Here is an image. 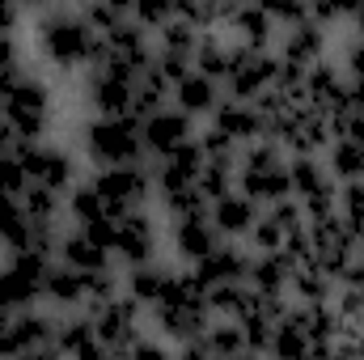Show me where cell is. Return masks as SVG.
Returning <instances> with one entry per match:
<instances>
[{"instance_id": "44", "label": "cell", "mask_w": 364, "mask_h": 360, "mask_svg": "<svg viewBox=\"0 0 364 360\" xmlns=\"http://www.w3.org/2000/svg\"><path fill=\"white\" fill-rule=\"evenodd\" d=\"M170 352V339L166 335H136L132 344H127V356H140V360H157V356H166Z\"/></svg>"}, {"instance_id": "10", "label": "cell", "mask_w": 364, "mask_h": 360, "mask_svg": "<svg viewBox=\"0 0 364 360\" xmlns=\"http://www.w3.org/2000/svg\"><path fill=\"white\" fill-rule=\"evenodd\" d=\"M203 162H208V153H203L199 136H191L186 144L170 149V153H166V157H157V166H153V195H161V191H178V186L199 182Z\"/></svg>"}, {"instance_id": "37", "label": "cell", "mask_w": 364, "mask_h": 360, "mask_svg": "<svg viewBox=\"0 0 364 360\" xmlns=\"http://www.w3.org/2000/svg\"><path fill=\"white\" fill-rule=\"evenodd\" d=\"M157 47H166V51H182V55H195V47H199V30L174 17V21H166V26L157 30Z\"/></svg>"}, {"instance_id": "4", "label": "cell", "mask_w": 364, "mask_h": 360, "mask_svg": "<svg viewBox=\"0 0 364 360\" xmlns=\"http://www.w3.org/2000/svg\"><path fill=\"white\" fill-rule=\"evenodd\" d=\"M93 186L102 191V199H106V208H110L114 216L136 212V208H144V203L153 199V166H144V162L102 166V170L93 174Z\"/></svg>"}, {"instance_id": "12", "label": "cell", "mask_w": 364, "mask_h": 360, "mask_svg": "<svg viewBox=\"0 0 364 360\" xmlns=\"http://www.w3.org/2000/svg\"><path fill=\"white\" fill-rule=\"evenodd\" d=\"M250 246H237L233 238H220V246L212 255H203L199 263H191V271L199 275L203 288H216V284H233V280H246L250 271Z\"/></svg>"}, {"instance_id": "39", "label": "cell", "mask_w": 364, "mask_h": 360, "mask_svg": "<svg viewBox=\"0 0 364 360\" xmlns=\"http://www.w3.org/2000/svg\"><path fill=\"white\" fill-rule=\"evenodd\" d=\"M267 9V17L275 21V30H292L301 21H309V4L305 0H259Z\"/></svg>"}, {"instance_id": "19", "label": "cell", "mask_w": 364, "mask_h": 360, "mask_svg": "<svg viewBox=\"0 0 364 360\" xmlns=\"http://www.w3.org/2000/svg\"><path fill=\"white\" fill-rule=\"evenodd\" d=\"M237 191H246L259 208L292 195V186H288V162H275V166H237Z\"/></svg>"}, {"instance_id": "50", "label": "cell", "mask_w": 364, "mask_h": 360, "mask_svg": "<svg viewBox=\"0 0 364 360\" xmlns=\"http://www.w3.org/2000/svg\"><path fill=\"white\" fill-rule=\"evenodd\" d=\"M13 314H17V309H13V305L0 297V331H9V327H13Z\"/></svg>"}, {"instance_id": "49", "label": "cell", "mask_w": 364, "mask_h": 360, "mask_svg": "<svg viewBox=\"0 0 364 360\" xmlns=\"http://www.w3.org/2000/svg\"><path fill=\"white\" fill-rule=\"evenodd\" d=\"M331 4H335L339 17H356V13L364 9V0H331Z\"/></svg>"}, {"instance_id": "30", "label": "cell", "mask_w": 364, "mask_h": 360, "mask_svg": "<svg viewBox=\"0 0 364 360\" xmlns=\"http://www.w3.org/2000/svg\"><path fill=\"white\" fill-rule=\"evenodd\" d=\"M21 208H26L30 225H55L60 212H64V191H51L43 182H30L21 191Z\"/></svg>"}, {"instance_id": "29", "label": "cell", "mask_w": 364, "mask_h": 360, "mask_svg": "<svg viewBox=\"0 0 364 360\" xmlns=\"http://www.w3.org/2000/svg\"><path fill=\"white\" fill-rule=\"evenodd\" d=\"M229 60H233V47H229V43H220L212 30L199 34V47H195V55H191L195 73H203V77H212V81L225 85V77H229Z\"/></svg>"}, {"instance_id": "3", "label": "cell", "mask_w": 364, "mask_h": 360, "mask_svg": "<svg viewBox=\"0 0 364 360\" xmlns=\"http://www.w3.org/2000/svg\"><path fill=\"white\" fill-rule=\"evenodd\" d=\"M0 115L17 132V140H43L47 127H51V90H47V81L26 73L13 85V93L0 102Z\"/></svg>"}, {"instance_id": "24", "label": "cell", "mask_w": 364, "mask_h": 360, "mask_svg": "<svg viewBox=\"0 0 364 360\" xmlns=\"http://www.w3.org/2000/svg\"><path fill=\"white\" fill-rule=\"evenodd\" d=\"M170 275H174V268H166V263H157V259H149V263H136V268H127L123 292H127V297H136L144 309H153V305L166 297V288H170Z\"/></svg>"}, {"instance_id": "54", "label": "cell", "mask_w": 364, "mask_h": 360, "mask_svg": "<svg viewBox=\"0 0 364 360\" xmlns=\"http://www.w3.org/2000/svg\"><path fill=\"white\" fill-rule=\"evenodd\" d=\"M77 4H90V0H77Z\"/></svg>"}, {"instance_id": "42", "label": "cell", "mask_w": 364, "mask_h": 360, "mask_svg": "<svg viewBox=\"0 0 364 360\" xmlns=\"http://www.w3.org/2000/svg\"><path fill=\"white\" fill-rule=\"evenodd\" d=\"M30 182H34V179H30V170H26V162H21L17 153L0 157V186H4V191H13V195L21 199V191H26Z\"/></svg>"}, {"instance_id": "40", "label": "cell", "mask_w": 364, "mask_h": 360, "mask_svg": "<svg viewBox=\"0 0 364 360\" xmlns=\"http://www.w3.org/2000/svg\"><path fill=\"white\" fill-rule=\"evenodd\" d=\"M246 246H250V250H259V255L284 246V229L272 221V212H259V221H255V225H250V233H246Z\"/></svg>"}, {"instance_id": "28", "label": "cell", "mask_w": 364, "mask_h": 360, "mask_svg": "<svg viewBox=\"0 0 364 360\" xmlns=\"http://www.w3.org/2000/svg\"><path fill=\"white\" fill-rule=\"evenodd\" d=\"M326 170H331V179L335 182H352V179H364V144L356 140H343V136H335L331 144H326Z\"/></svg>"}, {"instance_id": "2", "label": "cell", "mask_w": 364, "mask_h": 360, "mask_svg": "<svg viewBox=\"0 0 364 360\" xmlns=\"http://www.w3.org/2000/svg\"><path fill=\"white\" fill-rule=\"evenodd\" d=\"M85 153L90 162L102 166H127V162H144V136H140V119L136 115H97L85 123Z\"/></svg>"}, {"instance_id": "53", "label": "cell", "mask_w": 364, "mask_h": 360, "mask_svg": "<svg viewBox=\"0 0 364 360\" xmlns=\"http://www.w3.org/2000/svg\"><path fill=\"white\" fill-rule=\"evenodd\" d=\"M356 26H360V38H364V9L356 13Z\"/></svg>"}, {"instance_id": "32", "label": "cell", "mask_w": 364, "mask_h": 360, "mask_svg": "<svg viewBox=\"0 0 364 360\" xmlns=\"http://www.w3.org/2000/svg\"><path fill=\"white\" fill-rule=\"evenodd\" d=\"M203 344H208V356H242L246 352L242 322L237 318H212L203 331Z\"/></svg>"}, {"instance_id": "36", "label": "cell", "mask_w": 364, "mask_h": 360, "mask_svg": "<svg viewBox=\"0 0 364 360\" xmlns=\"http://www.w3.org/2000/svg\"><path fill=\"white\" fill-rule=\"evenodd\" d=\"M132 21L157 34L166 21H174V0H132Z\"/></svg>"}, {"instance_id": "14", "label": "cell", "mask_w": 364, "mask_h": 360, "mask_svg": "<svg viewBox=\"0 0 364 360\" xmlns=\"http://www.w3.org/2000/svg\"><path fill=\"white\" fill-rule=\"evenodd\" d=\"M225 26L233 30V38L242 47H255V51H272L275 38V21L267 17V9L259 0H237L229 13H225Z\"/></svg>"}, {"instance_id": "48", "label": "cell", "mask_w": 364, "mask_h": 360, "mask_svg": "<svg viewBox=\"0 0 364 360\" xmlns=\"http://www.w3.org/2000/svg\"><path fill=\"white\" fill-rule=\"evenodd\" d=\"M13 149H17V132H13V127L4 123V115H0V157H9Z\"/></svg>"}, {"instance_id": "25", "label": "cell", "mask_w": 364, "mask_h": 360, "mask_svg": "<svg viewBox=\"0 0 364 360\" xmlns=\"http://www.w3.org/2000/svg\"><path fill=\"white\" fill-rule=\"evenodd\" d=\"M174 106L186 110L191 119H199V115H212L216 110V102H220V81H212V77H203V73H186L178 85H174Z\"/></svg>"}, {"instance_id": "38", "label": "cell", "mask_w": 364, "mask_h": 360, "mask_svg": "<svg viewBox=\"0 0 364 360\" xmlns=\"http://www.w3.org/2000/svg\"><path fill=\"white\" fill-rule=\"evenodd\" d=\"M339 216L352 225V233L364 229V179L339 182Z\"/></svg>"}, {"instance_id": "34", "label": "cell", "mask_w": 364, "mask_h": 360, "mask_svg": "<svg viewBox=\"0 0 364 360\" xmlns=\"http://www.w3.org/2000/svg\"><path fill=\"white\" fill-rule=\"evenodd\" d=\"M157 203L170 212V221L208 212V195L199 191V182H191V186H178V191H161V195H157Z\"/></svg>"}, {"instance_id": "51", "label": "cell", "mask_w": 364, "mask_h": 360, "mask_svg": "<svg viewBox=\"0 0 364 360\" xmlns=\"http://www.w3.org/2000/svg\"><path fill=\"white\" fill-rule=\"evenodd\" d=\"M208 4H212V9H216V13H220V21H225V13H229V9H233V4H237V0H208Z\"/></svg>"}, {"instance_id": "21", "label": "cell", "mask_w": 364, "mask_h": 360, "mask_svg": "<svg viewBox=\"0 0 364 360\" xmlns=\"http://www.w3.org/2000/svg\"><path fill=\"white\" fill-rule=\"evenodd\" d=\"M279 60L301 64V68H309V64L326 60V26H318V21L309 17V21H301V26L284 30V38H279Z\"/></svg>"}, {"instance_id": "7", "label": "cell", "mask_w": 364, "mask_h": 360, "mask_svg": "<svg viewBox=\"0 0 364 360\" xmlns=\"http://www.w3.org/2000/svg\"><path fill=\"white\" fill-rule=\"evenodd\" d=\"M140 301L136 297H127V292H119V297H110V301H102L93 314V327H97V335H102V344H106V352H127V344L140 335Z\"/></svg>"}, {"instance_id": "15", "label": "cell", "mask_w": 364, "mask_h": 360, "mask_svg": "<svg viewBox=\"0 0 364 360\" xmlns=\"http://www.w3.org/2000/svg\"><path fill=\"white\" fill-rule=\"evenodd\" d=\"M216 246H220V233H216V225L208 221V212H199V216H178V221H174V255H178L186 268L199 263L203 255H212Z\"/></svg>"}, {"instance_id": "11", "label": "cell", "mask_w": 364, "mask_h": 360, "mask_svg": "<svg viewBox=\"0 0 364 360\" xmlns=\"http://www.w3.org/2000/svg\"><path fill=\"white\" fill-rule=\"evenodd\" d=\"M132 93H136V77H123L114 68H90L85 77V102L93 115H132Z\"/></svg>"}, {"instance_id": "1", "label": "cell", "mask_w": 364, "mask_h": 360, "mask_svg": "<svg viewBox=\"0 0 364 360\" xmlns=\"http://www.w3.org/2000/svg\"><path fill=\"white\" fill-rule=\"evenodd\" d=\"M97 30L85 21V13H68V9H47L38 17V51L55 73H81L93 64L97 51Z\"/></svg>"}, {"instance_id": "47", "label": "cell", "mask_w": 364, "mask_h": 360, "mask_svg": "<svg viewBox=\"0 0 364 360\" xmlns=\"http://www.w3.org/2000/svg\"><path fill=\"white\" fill-rule=\"evenodd\" d=\"M17 21H21V4L17 0H0V30L17 34Z\"/></svg>"}, {"instance_id": "18", "label": "cell", "mask_w": 364, "mask_h": 360, "mask_svg": "<svg viewBox=\"0 0 364 360\" xmlns=\"http://www.w3.org/2000/svg\"><path fill=\"white\" fill-rule=\"evenodd\" d=\"M43 301L60 314H73V309H85V271L68 268V263H51L47 280H43Z\"/></svg>"}, {"instance_id": "20", "label": "cell", "mask_w": 364, "mask_h": 360, "mask_svg": "<svg viewBox=\"0 0 364 360\" xmlns=\"http://www.w3.org/2000/svg\"><path fill=\"white\" fill-rule=\"evenodd\" d=\"M343 97H348V77L331 60H318V64L305 68V102L309 106H318V110L331 115V110L343 106Z\"/></svg>"}, {"instance_id": "9", "label": "cell", "mask_w": 364, "mask_h": 360, "mask_svg": "<svg viewBox=\"0 0 364 360\" xmlns=\"http://www.w3.org/2000/svg\"><path fill=\"white\" fill-rule=\"evenodd\" d=\"M140 136H144V153L166 157L170 149H178V144H186L195 136V119L186 110H178V106H161V110L140 119Z\"/></svg>"}, {"instance_id": "52", "label": "cell", "mask_w": 364, "mask_h": 360, "mask_svg": "<svg viewBox=\"0 0 364 360\" xmlns=\"http://www.w3.org/2000/svg\"><path fill=\"white\" fill-rule=\"evenodd\" d=\"M17 4H21V9H51L55 0H17Z\"/></svg>"}, {"instance_id": "31", "label": "cell", "mask_w": 364, "mask_h": 360, "mask_svg": "<svg viewBox=\"0 0 364 360\" xmlns=\"http://www.w3.org/2000/svg\"><path fill=\"white\" fill-rule=\"evenodd\" d=\"M64 212H68L73 225H90L93 216H102V212H110V208H106V199H102V191H97L93 182H73V186L64 191Z\"/></svg>"}, {"instance_id": "33", "label": "cell", "mask_w": 364, "mask_h": 360, "mask_svg": "<svg viewBox=\"0 0 364 360\" xmlns=\"http://www.w3.org/2000/svg\"><path fill=\"white\" fill-rule=\"evenodd\" d=\"M267 352H272V356H305V352H309V335H305V327H301V318H296L292 305H288V314L275 322Z\"/></svg>"}, {"instance_id": "13", "label": "cell", "mask_w": 364, "mask_h": 360, "mask_svg": "<svg viewBox=\"0 0 364 360\" xmlns=\"http://www.w3.org/2000/svg\"><path fill=\"white\" fill-rule=\"evenodd\" d=\"M208 221L216 225V233L220 238H246L250 233V225L259 221V203L246 195V191H225V195H216L212 203H208Z\"/></svg>"}, {"instance_id": "46", "label": "cell", "mask_w": 364, "mask_h": 360, "mask_svg": "<svg viewBox=\"0 0 364 360\" xmlns=\"http://www.w3.org/2000/svg\"><path fill=\"white\" fill-rule=\"evenodd\" d=\"M21 77H26V68H21V60H17V64H0V102H4L9 93H13V85H17Z\"/></svg>"}, {"instance_id": "23", "label": "cell", "mask_w": 364, "mask_h": 360, "mask_svg": "<svg viewBox=\"0 0 364 360\" xmlns=\"http://www.w3.org/2000/svg\"><path fill=\"white\" fill-rule=\"evenodd\" d=\"M292 259L284 255V250H255L250 255V271H246V284L255 288V292H284L288 297V280H292Z\"/></svg>"}, {"instance_id": "26", "label": "cell", "mask_w": 364, "mask_h": 360, "mask_svg": "<svg viewBox=\"0 0 364 360\" xmlns=\"http://www.w3.org/2000/svg\"><path fill=\"white\" fill-rule=\"evenodd\" d=\"M331 182L335 179H331V170H326V162L318 153H292L288 157V186H292L296 199H305V195H314V191H322Z\"/></svg>"}, {"instance_id": "45", "label": "cell", "mask_w": 364, "mask_h": 360, "mask_svg": "<svg viewBox=\"0 0 364 360\" xmlns=\"http://www.w3.org/2000/svg\"><path fill=\"white\" fill-rule=\"evenodd\" d=\"M343 68H348V81H364V38L360 43H348V51H343Z\"/></svg>"}, {"instance_id": "43", "label": "cell", "mask_w": 364, "mask_h": 360, "mask_svg": "<svg viewBox=\"0 0 364 360\" xmlns=\"http://www.w3.org/2000/svg\"><path fill=\"white\" fill-rule=\"evenodd\" d=\"M81 13H85V21H90L97 34H110L119 21H127V17H123L119 9H110L106 0H90V4H81Z\"/></svg>"}, {"instance_id": "27", "label": "cell", "mask_w": 364, "mask_h": 360, "mask_svg": "<svg viewBox=\"0 0 364 360\" xmlns=\"http://www.w3.org/2000/svg\"><path fill=\"white\" fill-rule=\"evenodd\" d=\"M0 246L4 250L30 246V216H26L21 199L13 191H4V186H0Z\"/></svg>"}, {"instance_id": "22", "label": "cell", "mask_w": 364, "mask_h": 360, "mask_svg": "<svg viewBox=\"0 0 364 360\" xmlns=\"http://www.w3.org/2000/svg\"><path fill=\"white\" fill-rule=\"evenodd\" d=\"M55 259H60V263H68V268H77V271H97V268H110V263H114V255H110V250H102L90 233L81 229V225H77V229H68V233H60Z\"/></svg>"}, {"instance_id": "35", "label": "cell", "mask_w": 364, "mask_h": 360, "mask_svg": "<svg viewBox=\"0 0 364 360\" xmlns=\"http://www.w3.org/2000/svg\"><path fill=\"white\" fill-rule=\"evenodd\" d=\"M119 292H123V280H119L114 263L110 268H97V271H85V309H97L102 301H110Z\"/></svg>"}, {"instance_id": "5", "label": "cell", "mask_w": 364, "mask_h": 360, "mask_svg": "<svg viewBox=\"0 0 364 360\" xmlns=\"http://www.w3.org/2000/svg\"><path fill=\"white\" fill-rule=\"evenodd\" d=\"M275 73H279V55H272V51H255V47H242V43H233V60H229L225 90H229V97L255 102L263 90H272V85H275Z\"/></svg>"}, {"instance_id": "6", "label": "cell", "mask_w": 364, "mask_h": 360, "mask_svg": "<svg viewBox=\"0 0 364 360\" xmlns=\"http://www.w3.org/2000/svg\"><path fill=\"white\" fill-rule=\"evenodd\" d=\"M13 153L26 162L30 179L43 182V186H51V191H68V186L77 182V157H73L68 149H60V144H47V140H17Z\"/></svg>"}, {"instance_id": "8", "label": "cell", "mask_w": 364, "mask_h": 360, "mask_svg": "<svg viewBox=\"0 0 364 360\" xmlns=\"http://www.w3.org/2000/svg\"><path fill=\"white\" fill-rule=\"evenodd\" d=\"M157 259V225L144 208L136 212H123L119 216V238H114V263L123 268H136V263H149Z\"/></svg>"}, {"instance_id": "17", "label": "cell", "mask_w": 364, "mask_h": 360, "mask_svg": "<svg viewBox=\"0 0 364 360\" xmlns=\"http://www.w3.org/2000/svg\"><path fill=\"white\" fill-rule=\"evenodd\" d=\"M208 119H212L220 132H229L237 144H250V140L263 136V115H259V106H255V102H242V97H220Z\"/></svg>"}, {"instance_id": "41", "label": "cell", "mask_w": 364, "mask_h": 360, "mask_svg": "<svg viewBox=\"0 0 364 360\" xmlns=\"http://www.w3.org/2000/svg\"><path fill=\"white\" fill-rule=\"evenodd\" d=\"M199 144H203L208 157H229V162H237V153H242V144H237L229 132H220L216 123H208V132L199 136Z\"/></svg>"}, {"instance_id": "16", "label": "cell", "mask_w": 364, "mask_h": 360, "mask_svg": "<svg viewBox=\"0 0 364 360\" xmlns=\"http://www.w3.org/2000/svg\"><path fill=\"white\" fill-rule=\"evenodd\" d=\"M55 352L60 356H106V344L93 327V314H64L60 318V335H55Z\"/></svg>"}]
</instances>
